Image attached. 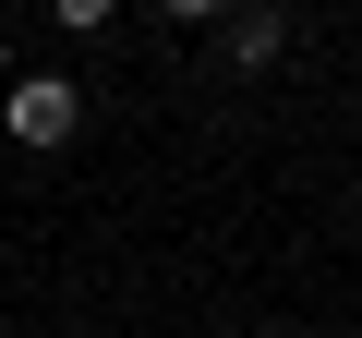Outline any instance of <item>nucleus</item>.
<instances>
[{
    "label": "nucleus",
    "mask_w": 362,
    "mask_h": 338,
    "mask_svg": "<svg viewBox=\"0 0 362 338\" xmlns=\"http://www.w3.org/2000/svg\"><path fill=\"white\" fill-rule=\"evenodd\" d=\"M85 121V85H61V73H25V85H0V133L13 145H61Z\"/></svg>",
    "instance_id": "1"
},
{
    "label": "nucleus",
    "mask_w": 362,
    "mask_h": 338,
    "mask_svg": "<svg viewBox=\"0 0 362 338\" xmlns=\"http://www.w3.org/2000/svg\"><path fill=\"white\" fill-rule=\"evenodd\" d=\"M278 49H290L278 13H242V25H230V61H278Z\"/></svg>",
    "instance_id": "2"
},
{
    "label": "nucleus",
    "mask_w": 362,
    "mask_h": 338,
    "mask_svg": "<svg viewBox=\"0 0 362 338\" xmlns=\"http://www.w3.org/2000/svg\"><path fill=\"white\" fill-rule=\"evenodd\" d=\"M0 85H13V49H0Z\"/></svg>",
    "instance_id": "3"
}]
</instances>
